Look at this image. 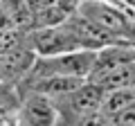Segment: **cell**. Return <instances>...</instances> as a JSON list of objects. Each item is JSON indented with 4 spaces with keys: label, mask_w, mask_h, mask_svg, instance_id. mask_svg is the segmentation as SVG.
<instances>
[{
    "label": "cell",
    "mask_w": 135,
    "mask_h": 126,
    "mask_svg": "<svg viewBox=\"0 0 135 126\" xmlns=\"http://www.w3.org/2000/svg\"><path fill=\"white\" fill-rule=\"evenodd\" d=\"M27 38H29V47L36 52V56H59V54H65V52L83 50L65 23L59 25V27L32 29Z\"/></svg>",
    "instance_id": "cell-3"
},
{
    "label": "cell",
    "mask_w": 135,
    "mask_h": 126,
    "mask_svg": "<svg viewBox=\"0 0 135 126\" xmlns=\"http://www.w3.org/2000/svg\"><path fill=\"white\" fill-rule=\"evenodd\" d=\"M59 117L61 115H59L54 99L45 97L41 92H27L18 108L20 126H56Z\"/></svg>",
    "instance_id": "cell-4"
},
{
    "label": "cell",
    "mask_w": 135,
    "mask_h": 126,
    "mask_svg": "<svg viewBox=\"0 0 135 126\" xmlns=\"http://www.w3.org/2000/svg\"><path fill=\"white\" fill-rule=\"evenodd\" d=\"M104 97H106V90L101 86H97L92 81H86L77 90H72L70 95H65L61 99H54V104L59 108V115L70 119V124H74L79 117L99 110L101 104H104Z\"/></svg>",
    "instance_id": "cell-2"
},
{
    "label": "cell",
    "mask_w": 135,
    "mask_h": 126,
    "mask_svg": "<svg viewBox=\"0 0 135 126\" xmlns=\"http://www.w3.org/2000/svg\"><path fill=\"white\" fill-rule=\"evenodd\" d=\"M97 61V50H74L59 56H36L34 68L27 79H45V77H77L88 79Z\"/></svg>",
    "instance_id": "cell-1"
},
{
    "label": "cell",
    "mask_w": 135,
    "mask_h": 126,
    "mask_svg": "<svg viewBox=\"0 0 135 126\" xmlns=\"http://www.w3.org/2000/svg\"><path fill=\"white\" fill-rule=\"evenodd\" d=\"M81 2H83V0H56V5L63 7L68 14H74V11L79 9V5H81Z\"/></svg>",
    "instance_id": "cell-11"
},
{
    "label": "cell",
    "mask_w": 135,
    "mask_h": 126,
    "mask_svg": "<svg viewBox=\"0 0 135 126\" xmlns=\"http://www.w3.org/2000/svg\"><path fill=\"white\" fill-rule=\"evenodd\" d=\"M135 104V86H126V88H115V90H106V97L101 104V110L106 115H117L124 108Z\"/></svg>",
    "instance_id": "cell-7"
},
{
    "label": "cell",
    "mask_w": 135,
    "mask_h": 126,
    "mask_svg": "<svg viewBox=\"0 0 135 126\" xmlns=\"http://www.w3.org/2000/svg\"><path fill=\"white\" fill-rule=\"evenodd\" d=\"M68 11L59 5L45 7V9L34 11V29H43V27H59L68 20Z\"/></svg>",
    "instance_id": "cell-9"
},
{
    "label": "cell",
    "mask_w": 135,
    "mask_h": 126,
    "mask_svg": "<svg viewBox=\"0 0 135 126\" xmlns=\"http://www.w3.org/2000/svg\"><path fill=\"white\" fill-rule=\"evenodd\" d=\"M34 63H36V52L29 45L20 43L14 50L0 54V72L9 79H20V77H27L29 74Z\"/></svg>",
    "instance_id": "cell-5"
},
{
    "label": "cell",
    "mask_w": 135,
    "mask_h": 126,
    "mask_svg": "<svg viewBox=\"0 0 135 126\" xmlns=\"http://www.w3.org/2000/svg\"><path fill=\"white\" fill-rule=\"evenodd\" d=\"M72 126H113V122H110V115H106V113L99 108V110H95V113H88V115L79 117Z\"/></svg>",
    "instance_id": "cell-10"
},
{
    "label": "cell",
    "mask_w": 135,
    "mask_h": 126,
    "mask_svg": "<svg viewBox=\"0 0 135 126\" xmlns=\"http://www.w3.org/2000/svg\"><path fill=\"white\" fill-rule=\"evenodd\" d=\"M92 83L101 86L104 90H115V88L133 86V63H126V65H119V68H113L110 72L92 79Z\"/></svg>",
    "instance_id": "cell-8"
},
{
    "label": "cell",
    "mask_w": 135,
    "mask_h": 126,
    "mask_svg": "<svg viewBox=\"0 0 135 126\" xmlns=\"http://www.w3.org/2000/svg\"><path fill=\"white\" fill-rule=\"evenodd\" d=\"M27 92H41L50 99H61L77 90L81 83L88 79H77V77H45V79H27Z\"/></svg>",
    "instance_id": "cell-6"
},
{
    "label": "cell",
    "mask_w": 135,
    "mask_h": 126,
    "mask_svg": "<svg viewBox=\"0 0 135 126\" xmlns=\"http://www.w3.org/2000/svg\"><path fill=\"white\" fill-rule=\"evenodd\" d=\"M29 7H32L34 11H38V9H45V7H52L56 5V0H27Z\"/></svg>",
    "instance_id": "cell-12"
}]
</instances>
